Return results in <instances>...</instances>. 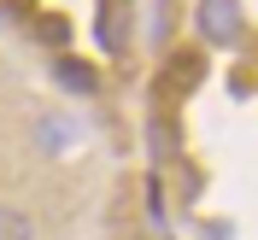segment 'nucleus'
Segmentation results:
<instances>
[{
	"mask_svg": "<svg viewBox=\"0 0 258 240\" xmlns=\"http://www.w3.org/2000/svg\"><path fill=\"white\" fill-rule=\"evenodd\" d=\"M194 30H200L206 47H241V41H246L241 0H200V6H194Z\"/></svg>",
	"mask_w": 258,
	"mask_h": 240,
	"instance_id": "f257e3e1",
	"label": "nucleus"
},
{
	"mask_svg": "<svg viewBox=\"0 0 258 240\" xmlns=\"http://www.w3.org/2000/svg\"><path fill=\"white\" fill-rule=\"evenodd\" d=\"M0 240H41V228L24 205H0Z\"/></svg>",
	"mask_w": 258,
	"mask_h": 240,
	"instance_id": "20e7f679",
	"label": "nucleus"
},
{
	"mask_svg": "<svg viewBox=\"0 0 258 240\" xmlns=\"http://www.w3.org/2000/svg\"><path fill=\"white\" fill-rule=\"evenodd\" d=\"M176 30V12H170V0H159V18H153V41H170Z\"/></svg>",
	"mask_w": 258,
	"mask_h": 240,
	"instance_id": "423d86ee",
	"label": "nucleus"
},
{
	"mask_svg": "<svg viewBox=\"0 0 258 240\" xmlns=\"http://www.w3.org/2000/svg\"><path fill=\"white\" fill-rule=\"evenodd\" d=\"M35 35H41L47 47H64V41H71V24H64L59 12H41V18H35Z\"/></svg>",
	"mask_w": 258,
	"mask_h": 240,
	"instance_id": "39448f33",
	"label": "nucleus"
},
{
	"mask_svg": "<svg viewBox=\"0 0 258 240\" xmlns=\"http://www.w3.org/2000/svg\"><path fill=\"white\" fill-rule=\"evenodd\" d=\"M170 70H176L182 82H200V59H194V53H188V59H176V64H170Z\"/></svg>",
	"mask_w": 258,
	"mask_h": 240,
	"instance_id": "0eeeda50",
	"label": "nucleus"
},
{
	"mask_svg": "<svg viewBox=\"0 0 258 240\" xmlns=\"http://www.w3.org/2000/svg\"><path fill=\"white\" fill-rule=\"evenodd\" d=\"M53 82H59L64 94H77V100H94V94H100V70H94L88 59H71V53L53 59Z\"/></svg>",
	"mask_w": 258,
	"mask_h": 240,
	"instance_id": "7ed1b4c3",
	"label": "nucleus"
},
{
	"mask_svg": "<svg viewBox=\"0 0 258 240\" xmlns=\"http://www.w3.org/2000/svg\"><path fill=\"white\" fill-rule=\"evenodd\" d=\"M77 141H82V129L71 123L64 112H35L30 117V146H35V152L64 158V152H77Z\"/></svg>",
	"mask_w": 258,
	"mask_h": 240,
	"instance_id": "f03ea898",
	"label": "nucleus"
}]
</instances>
